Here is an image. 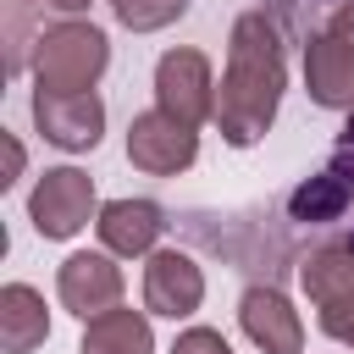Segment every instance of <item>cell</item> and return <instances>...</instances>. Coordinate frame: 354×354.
<instances>
[{"mask_svg": "<svg viewBox=\"0 0 354 354\" xmlns=\"http://www.w3.org/2000/svg\"><path fill=\"white\" fill-rule=\"evenodd\" d=\"M277 105H282V44H277V28L260 11H243L232 22V39H227L216 127H221L227 144L249 149L254 138H266Z\"/></svg>", "mask_w": 354, "mask_h": 354, "instance_id": "cell-1", "label": "cell"}, {"mask_svg": "<svg viewBox=\"0 0 354 354\" xmlns=\"http://www.w3.org/2000/svg\"><path fill=\"white\" fill-rule=\"evenodd\" d=\"M111 61V44L94 22H55L39 33L33 50V83L44 94H88Z\"/></svg>", "mask_w": 354, "mask_h": 354, "instance_id": "cell-2", "label": "cell"}, {"mask_svg": "<svg viewBox=\"0 0 354 354\" xmlns=\"http://www.w3.org/2000/svg\"><path fill=\"white\" fill-rule=\"evenodd\" d=\"M28 216L39 227V238H72L88 227L94 216V177L77 171V166H55L33 183L28 194Z\"/></svg>", "mask_w": 354, "mask_h": 354, "instance_id": "cell-3", "label": "cell"}, {"mask_svg": "<svg viewBox=\"0 0 354 354\" xmlns=\"http://www.w3.org/2000/svg\"><path fill=\"white\" fill-rule=\"evenodd\" d=\"M210 61L199 50H166L155 66V111L177 116L183 127H199L205 116H216L210 105Z\"/></svg>", "mask_w": 354, "mask_h": 354, "instance_id": "cell-4", "label": "cell"}, {"mask_svg": "<svg viewBox=\"0 0 354 354\" xmlns=\"http://www.w3.org/2000/svg\"><path fill=\"white\" fill-rule=\"evenodd\" d=\"M194 155H199V138H194V127H183L177 116H166V111H138V116H133V127H127V160H133L138 171H149V177H177V171L194 166Z\"/></svg>", "mask_w": 354, "mask_h": 354, "instance_id": "cell-5", "label": "cell"}, {"mask_svg": "<svg viewBox=\"0 0 354 354\" xmlns=\"http://www.w3.org/2000/svg\"><path fill=\"white\" fill-rule=\"evenodd\" d=\"M33 122L61 149H94L100 133H105V105H100L94 88L88 94H44V88H33Z\"/></svg>", "mask_w": 354, "mask_h": 354, "instance_id": "cell-6", "label": "cell"}, {"mask_svg": "<svg viewBox=\"0 0 354 354\" xmlns=\"http://www.w3.org/2000/svg\"><path fill=\"white\" fill-rule=\"evenodd\" d=\"M55 293H61V304L77 315V321H94V315H105V310H116V299H122V271L111 266V254H66L61 260V271H55Z\"/></svg>", "mask_w": 354, "mask_h": 354, "instance_id": "cell-7", "label": "cell"}, {"mask_svg": "<svg viewBox=\"0 0 354 354\" xmlns=\"http://www.w3.org/2000/svg\"><path fill=\"white\" fill-rule=\"evenodd\" d=\"M199 299H205V271L183 249H155L144 266V310L183 321L199 310Z\"/></svg>", "mask_w": 354, "mask_h": 354, "instance_id": "cell-8", "label": "cell"}, {"mask_svg": "<svg viewBox=\"0 0 354 354\" xmlns=\"http://www.w3.org/2000/svg\"><path fill=\"white\" fill-rule=\"evenodd\" d=\"M304 83H310L315 105L354 111V44L343 33H332V28H321L304 44Z\"/></svg>", "mask_w": 354, "mask_h": 354, "instance_id": "cell-9", "label": "cell"}, {"mask_svg": "<svg viewBox=\"0 0 354 354\" xmlns=\"http://www.w3.org/2000/svg\"><path fill=\"white\" fill-rule=\"evenodd\" d=\"M238 321L249 332L254 348L266 354H299L304 348V326H299V310L277 293V288H249L243 304H238Z\"/></svg>", "mask_w": 354, "mask_h": 354, "instance_id": "cell-10", "label": "cell"}, {"mask_svg": "<svg viewBox=\"0 0 354 354\" xmlns=\"http://www.w3.org/2000/svg\"><path fill=\"white\" fill-rule=\"evenodd\" d=\"M160 227L166 221H160V210L149 199H111L100 210V221H94V232H100V243L111 254H155Z\"/></svg>", "mask_w": 354, "mask_h": 354, "instance_id": "cell-11", "label": "cell"}, {"mask_svg": "<svg viewBox=\"0 0 354 354\" xmlns=\"http://www.w3.org/2000/svg\"><path fill=\"white\" fill-rule=\"evenodd\" d=\"M44 337H50L44 299H39L28 282H6V288H0V348H6V354H33Z\"/></svg>", "mask_w": 354, "mask_h": 354, "instance_id": "cell-12", "label": "cell"}, {"mask_svg": "<svg viewBox=\"0 0 354 354\" xmlns=\"http://www.w3.org/2000/svg\"><path fill=\"white\" fill-rule=\"evenodd\" d=\"M77 354H155V337L138 310H105V315L83 321Z\"/></svg>", "mask_w": 354, "mask_h": 354, "instance_id": "cell-13", "label": "cell"}, {"mask_svg": "<svg viewBox=\"0 0 354 354\" xmlns=\"http://www.w3.org/2000/svg\"><path fill=\"white\" fill-rule=\"evenodd\" d=\"M299 282H304V293H310L315 310L354 299V243H326V249H315V254L304 260Z\"/></svg>", "mask_w": 354, "mask_h": 354, "instance_id": "cell-14", "label": "cell"}, {"mask_svg": "<svg viewBox=\"0 0 354 354\" xmlns=\"http://www.w3.org/2000/svg\"><path fill=\"white\" fill-rule=\"evenodd\" d=\"M348 194H354V188H348L332 166H326L321 177H310L304 188H293L288 210H293L299 221H337V216H343V205H348Z\"/></svg>", "mask_w": 354, "mask_h": 354, "instance_id": "cell-15", "label": "cell"}, {"mask_svg": "<svg viewBox=\"0 0 354 354\" xmlns=\"http://www.w3.org/2000/svg\"><path fill=\"white\" fill-rule=\"evenodd\" d=\"M111 11H116L122 28H133V33H155V28L177 22V17L188 11V0H111Z\"/></svg>", "mask_w": 354, "mask_h": 354, "instance_id": "cell-16", "label": "cell"}, {"mask_svg": "<svg viewBox=\"0 0 354 354\" xmlns=\"http://www.w3.org/2000/svg\"><path fill=\"white\" fill-rule=\"evenodd\" d=\"M321 332L354 348V299H343V304H321Z\"/></svg>", "mask_w": 354, "mask_h": 354, "instance_id": "cell-17", "label": "cell"}, {"mask_svg": "<svg viewBox=\"0 0 354 354\" xmlns=\"http://www.w3.org/2000/svg\"><path fill=\"white\" fill-rule=\"evenodd\" d=\"M171 354H232V348H227L221 332H210V326H188V332L171 343Z\"/></svg>", "mask_w": 354, "mask_h": 354, "instance_id": "cell-18", "label": "cell"}, {"mask_svg": "<svg viewBox=\"0 0 354 354\" xmlns=\"http://www.w3.org/2000/svg\"><path fill=\"white\" fill-rule=\"evenodd\" d=\"M28 11H33V0H6V39H11V72L22 66V33H28Z\"/></svg>", "mask_w": 354, "mask_h": 354, "instance_id": "cell-19", "label": "cell"}, {"mask_svg": "<svg viewBox=\"0 0 354 354\" xmlns=\"http://www.w3.org/2000/svg\"><path fill=\"white\" fill-rule=\"evenodd\" d=\"M17 171H22V144L6 133V177H0V183H17Z\"/></svg>", "mask_w": 354, "mask_h": 354, "instance_id": "cell-20", "label": "cell"}, {"mask_svg": "<svg viewBox=\"0 0 354 354\" xmlns=\"http://www.w3.org/2000/svg\"><path fill=\"white\" fill-rule=\"evenodd\" d=\"M332 33H343V39L354 44V0H343V6H337V17H332Z\"/></svg>", "mask_w": 354, "mask_h": 354, "instance_id": "cell-21", "label": "cell"}, {"mask_svg": "<svg viewBox=\"0 0 354 354\" xmlns=\"http://www.w3.org/2000/svg\"><path fill=\"white\" fill-rule=\"evenodd\" d=\"M44 6H55V11H88V0H44Z\"/></svg>", "mask_w": 354, "mask_h": 354, "instance_id": "cell-22", "label": "cell"}]
</instances>
